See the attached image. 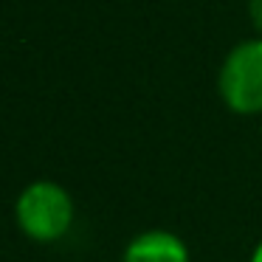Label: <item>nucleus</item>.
I'll return each mask as SVG.
<instances>
[{"label":"nucleus","instance_id":"7ed1b4c3","mask_svg":"<svg viewBox=\"0 0 262 262\" xmlns=\"http://www.w3.org/2000/svg\"><path fill=\"white\" fill-rule=\"evenodd\" d=\"M124 262H189V248L172 231H144L127 245Z\"/></svg>","mask_w":262,"mask_h":262},{"label":"nucleus","instance_id":"f257e3e1","mask_svg":"<svg viewBox=\"0 0 262 262\" xmlns=\"http://www.w3.org/2000/svg\"><path fill=\"white\" fill-rule=\"evenodd\" d=\"M17 223L37 243H57L74 223V200L59 183L37 181L17 198Z\"/></svg>","mask_w":262,"mask_h":262},{"label":"nucleus","instance_id":"f03ea898","mask_svg":"<svg viewBox=\"0 0 262 262\" xmlns=\"http://www.w3.org/2000/svg\"><path fill=\"white\" fill-rule=\"evenodd\" d=\"M220 93L237 113L262 110V40H248L226 57L220 71Z\"/></svg>","mask_w":262,"mask_h":262},{"label":"nucleus","instance_id":"20e7f679","mask_svg":"<svg viewBox=\"0 0 262 262\" xmlns=\"http://www.w3.org/2000/svg\"><path fill=\"white\" fill-rule=\"evenodd\" d=\"M248 9H251V20L262 29V0H248Z\"/></svg>","mask_w":262,"mask_h":262},{"label":"nucleus","instance_id":"39448f33","mask_svg":"<svg viewBox=\"0 0 262 262\" xmlns=\"http://www.w3.org/2000/svg\"><path fill=\"white\" fill-rule=\"evenodd\" d=\"M251 262H262V243L256 245V251H254V256H251Z\"/></svg>","mask_w":262,"mask_h":262}]
</instances>
